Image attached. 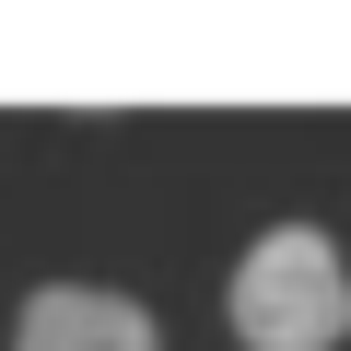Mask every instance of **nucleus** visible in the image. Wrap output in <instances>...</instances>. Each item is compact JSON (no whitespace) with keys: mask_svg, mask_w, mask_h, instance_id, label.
Wrapping results in <instances>:
<instances>
[{"mask_svg":"<svg viewBox=\"0 0 351 351\" xmlns=\"http://www.w3.org/2000/svg\"><path fill=\"white\" fill-rule=\"evenodd\" d=\"M223 316L246 351H339L351 339V258L316 234V223H269L234 281H223Z\"/></svg>","mask_w":351,"mask_h":351,"instance_id":"nucleus-1","label":"nucleus"},{"mask_svg":"<svg viewBox=\"0 0 351 351\" xmlns=\"http://www.w3.org/2000/svg\"><path fill=\"white\" fill-rule=\"evenodd\" d=\"M12 351H164V328H152V304H129L106 281H47L12 316Z\"/></svg>","mask_w":351,"mask_h":351,"instance_id":"nucleus-2","label":"nucleus"}]
</instances>
